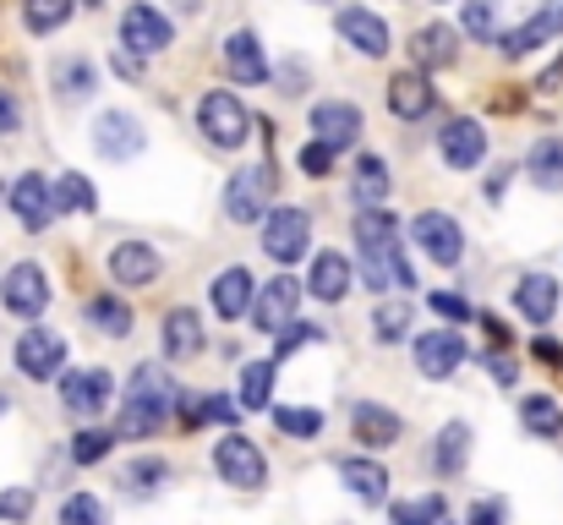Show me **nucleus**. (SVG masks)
<instances>
[{"label":"nucleus","mask_w":563,"mask_h":525,"mask_svg":"<svg viewBox=\"0 0 563 525\" xmlns=\"http://www.w3.org/2000/svg\"><path fill=\"white\" fill-rule=\"evenodd\" d=\"M482 329H487V340H493V346H509V329H504V324H498L493 313L482 318Z\"/></svg>","instance_id":"nucleus-57"},{"label":"nucleus","mask_w":563,"mask_h":525,"mask_svg":"<svg viewBox=\"0 0 563 525\" xmlns=\"http://www.w3.org/2000/svg\"><path fill=\"white\" fill-rule=\"evenodd\" d=\"M0 307H5L11 318L38 324V318L49 313V274H44V263H33V258L11 263L5 280H0Z\"/></svg>","instance_id":"nucleus-6"},{"label":"nucleus","mask_w":563,"mask_h":525,"mask_svg":"<svg viewBox=\"0 0 563 525\" xmlns=\"http://www.w3.org/2000/svg\"><path fill=\"white\" fill-rule=\"evenodd\" d=\"M410 61H416V72H443V66H454V61H460V33H454L449 22H427V28H416V39H410Z\"/></svg>","instance_id":"nucleus-29"},{"label":"nucleus","mask_w":563,"mask_h":525,"mask_svg":"<svg viewBox=\"0 0 563 525\" xmlns=\"http://www.w3.org/2000/svg\"><path fill=\"white\" fill-rule=\"evenodd\" d=\"M170 44H176V28H170L165 11H154L143 0L121 11V50H132L137 61H148V55H165Z\"/></svg>","instance_id":"nucleus-13"},{"label":"nucleus","mask_w":563,"mask_h":525,"mask_svg":"<svg viewBox=\"0 0 563 525\" xmlns=\"http://www.w3.org/2000/svg\"><path fill=\"white\" fill-rule=\"evenodd\" d=\"M351 285H356V263H351L345 252L323 247V252L307 263V296H318L323 307H340V302L351 296Z\"/></svg>","instance_id":"nucleus-18"},{"label":"nucleus","mask_w":563,"mask_h":525,"mask_svg":"<svg viewBox=\"0 0 563 525\" xmlns=\"http://www.w3.org/2000/svg\"><path fill=\"white\" fill-rule=\"evenodd\" d=\"M334 28H340V39L356 50V55H367V61H383L388 55V22L367 11V6H340V17H334Z\"/></svg>","instance_id":"nucleus-21"},{"label":"nucleus","mask_w":563,"mask_h":525,"mask_svg":"<svg viewBox=\"0 0 563 525\" xmlns=\"http://www.w3.org/2000/svg\"><path fill=\"white\" fill-rule=\"evenodd\" d=\"M55 214H99V192H93V181L77 175V171L55 175Z\"/></svg>","instance_id":"nucleus-39"},{"label":"nucleus","mask_w":563,"mask_h":525,"mask_svg":"<svg viewBox=\"0 0 563 525\" xmlns=\"http://www.w3.org/2000/svg\"><path fill=\"white\" fill-rule=\"evenodd\" d=\"M252 127H257V116L230 94V88H208L202 99H197V132H202V143L208 149H246V138H252Z\"/></svg>","instance_id":"nucleus-3"},{"label":"nucleus","mask_w":563,"mask_h":525,"mask_svg":"<svg viewBox=\"0 0 563 525\" xmlns=\"http://www.w3.org/2000/svg\"><path fill=\"white\" fill-rule=\"evenodd\" d=\"M93 149H99V160H115V165L137 160V154H143V121H137L132 110H99V121H93Z\"/></svg>","instance_id":"nucleus-17"},{"label":"nucleus","mask_w":563,"mask_h":525,"mask_svg":"<svg viewBox=\"0 0 563 525\" xmlns=\"http://www.w3.org/2000/svg\"><path fill=\"white\" fill-rule=\"evenodd\" d=\"M388 192H394V175L383 165V154H362V160H356V181H351L356 208H377Z\"/></svg>","instance_id":"nucleus-37"},{"label":"nucleus","mask_w":563,"mask_h":525,"mask_svg":"<svg viewBox=\"0 0 563 525\" xmlns=\"http://www.w3.org/2000/svg\"><path fill=\"white\" fill-rule=\"evenodd\" d=\"M416 372L421 378H432V383H443V378H454L460 367H465V340L454 335V329H427V335H416Z\"/></svg>","instance_id":"nucleus-19"},{"label":"nucleus","mask_w":563,"mask_h":525,"mask_svg":"<svg viewBox=\"0 0 563 525\" xmlns=\"http://www.w3.org/2000/svg\"><path fill=\"white\" fill-rule=\"evenodd\" d=\"M208 307H213L224 324L252 318V307H257V285H252V274H246L241 263L224 269V274H213V285H208Z\"/></svg>","instance_id":"nucleus-26"},{"label":"nucleus","mask_w":563,"mask_h":525,"mask_svg":"<svg viewBox=\"0 0 563 525\" xmlns=\"http://www.w3.org/2000/svg\"><path fill=\"white\" fill-rule=\"evenodd\" d=\"M104 269H110V280H115L121 291H143V285H154V280L165 274V263H159V252H154L148 241H121Z\"/></svg>","instance_id":"nucleus-24"},{"label":"nucleus","mask_w":563,"mask_h":525,"mask_svg":"<svg viewBox=\"0 0 563 525\" xmlns=\"http://www.w3.org/2000/svg\"><path fill=\"white\" fill-rule=\"evenodd\" d=\"M498 11H504V0H465V33L493 44L498 39Z\"/></svg>","instance_id":"nucleus-45"},{"label":"nucleus","mask_w":563,"mask_h":525,"mask_svg":"<svg viewBox=\"0 0 563 525\" xmlns=\"http://www.w3.org/2000/svg\"><path fill=\"white\" fill-rule=\"evenodd\" d=\"M5 208H11V219H16L27 236H38V230H49V219H60V214H55V186L38 171H22L5 186Z\"/></svg>","instance_id":"nucleus-10"},{"label":"nucleus","mask_w":563,"mask_h":525,"mask_svg":"<svg viewBox=\"0 0 563 525\" xmlns=\"http://www.w3.org/2000/svg\"><path fill=\"white\" fill-rule=\"evenodd\" d=\"M224 72H230V83H241V88H263L268 77H274V66H268V55H263V39L252 33V28H235V33H224Z\"/></svg>","instance_id":"nucleus-16"},{"label":"nucleus","mask_w":563,"mask_h":525,"mask_svg":"<svg viewBox=\"0 0 563 525\" xmlns=\"http://www.w3.org/2000/svg\"><path fill=\"white\" fill-rule=\"evenodd\" d=\"M471 525H509V504L504 499H476L471 504Z\"/></svg>","instance_id":"nucleus-51"},{"label":"nucleus","mask_w":563,"mask_h":525,"mask_svg":"<svg viewBox=\"0 0 563 525\" xmlns=\"http://www.w3.org/2000/svg\"><path fill=\"white\" fill-rule=\"evenodd\" d=\"M110 449H115V433L110 427H82L71 438V466H99Z\"/></svg>","instance_id":"nucleus-44"},{"label":"nucleus","mask_w":563,"mask_h":525,"mask_svg":"<svg viewBox=\"0 0 563 525\" xmlns=\"http://www.w3.org/2000/svg\"><path fill=\"white\" fill-rule=\"evenodd\" d=\"M77 6H82V0H22V28H27L33 39H49V33H60V28L71 22Z\"/></svg>","instance_id":"nucleus-38"},{"label":"nucleus","mask_w":563,"mask_h":525,"mask_svg":"<svg viewBox=\"0 0 563 525\" xmlns=\"http://www.w3.org/2000/svg\"><path fill=\"white\" fill-rule=\"evenodd\" d=\"M410 313H416V307H405V302H383L373 313V335L383 346H399V340L410 335Z\"/></svg>","instance_id":"nucleus-43"},{"label":"nucleus","mask_w":563,"mask_h":525,"mask_svg":"<svg viewBox=\"0 0 563 525\" xmlns=\"http://www.w3.org/2000/svg\"><path fill=\"white\" fill-rule=\"evenodd\" d=\"M11 361H16L22 378L55 383V378H66V340H60L55 329H27V335L11 346Z\"/></svg>","instance_id":"nucleus-14"},{"label":"nucleus","mask_w":563,"mask_h":525,"mask_svg":"<svg viewBox=\"0 0 563 525\" xmlns=\"http://www.w3.org/2000/svg\"><path fill=\"white\" fill-rule=\"evenodd\" d=\"M274 383H279V361H252L241 367V411H274Z\"/></svg>","instance_id":"nucleus-36"},{"label":"nucleus","mask_w":563,"mask_h":525,"mask_svg":"<svg viewBox=\"0 0 563 525\" xmlns=\"http://www.w3.org/2000/svg\"><path fill=\"white\" fill-rule=\"evenodd\" d=\"M351 241H356V274L367 291H416V274L405 263V241H399V219L388 208H356L351 219Z\"/></svg>","instance_id":"nucleus-1"},{"label":"nucleus","mask_w":563,"mask_h":525,"mask_svg":"<svg viewBox=\"0 0 563 525\" xmlns=\"http://www.w3.org/2000/svg\"><path fill=\"white\" fill-rule=\"evenodd\" d=\"M388 521H394V525H443V521H449V499H443V493H416V499H399V504H388Z\"/></svg>","instance_id":"nucleus-40"},{"label":"nucleus","mask_w":563,"mask_h":525,"mask_svg":"<svg viewBox=\"0 0 563 525\" xmlns=\"http://www.w3.org/2000/svg\"><path fill=\"white\" fill-rule=\"evenodd\" d=\"M340 482H345V493H351L362 510L388 504V471L377 466L373 455H345V460H340Z\"/></svg>","instance_id":"nucleus-28"},{"label":"nucleus","mask_w":563,"mask_h":525,"mask_svg":"<svg viewBox=\"0 0 563 525\" xmlns=\"http://www.w3.org/2000/svg\"><path fill=\"white\" fill-rule=\"evenodd\" d=\"M410 236H416V247H421L438 269H454V263L465 258V230H460V219L443 214V208H421V214L410 219Z\"/></svg>","instance_id":"nucleus-11"},{"label":"nucleus","mask_w":563,"mask_h":525,"mask_svg":"<svg viewBox=\"0 0 563 525\" xmlns=\"http://www.w3.org/2000/svg\"><path fill=\"white\" fill-rule=\"evenodd\" d=\"M351 433H356L362 449H394L405 438V416L388 411V405H377V400H356L351 405Z\"/></svg>","instance_id":"nucleus-22"},{"label":"nucleus","mask_w":563,"mask_h":525,"mask_svg":"<svg viewBox=\"0 0 563 525\" xmlns=\"http://www.w3.org/2000/svg\"><path fill=\"white\" fill-rule=\"evenodd\" d=\"M176 11H187V17H197V11H202V0H176Z\"/></svg>","instance_id":"nucleus-58"},{"label":"nucleus","mask_w":563,"mask_h":525,"mask_svg":"<svg viewBox=\"0 0 563 525\" xmlns=\"http://www.w3.org/2000/svg\"><path fill=\"white\" fill-rule=\"evenodd\" d=\"M274 83H279V94L296 99V94L307 88V72H301V66H274Z\"/></svg>","instance_id":"nucleus-53"},{"label":"nucleus","mask_w":563,"mask_h":525,"mask_svg":"<svg viewBox=\"0 0 563 525\" xmlns=\"http://www.w3.org/2000/svg\"><path fill=\"white\" fill-rule=\"evenodd\" d=\"M176 405H181V389H176V378H170L159 361H143V367L132 372L126 394H121L115 438H132V444L154 438V433L170 422V411H176Z\"/></svg>","instance_id":"nucleus-2"},{"label":"nucleus","mask_w":563,"mask_h":525,"mask_svg":"<svg viewBox=\"0 0 563 525\" xmlns=\"http://www.w3.org/2000/svg\"><path fill=\"white\" fill-rule=\"evenodd\" d=\"M559 83H563V55L548 66V72H542V77H537V88H542V94H559Z\"/></svg>","instance_id":"nucleus-56"},{"label":"nucleus","mask_w":563,"mask_h":525,"mask_svg":"<svg viewBox=\"0 0 563 525\" xmlns=\"http://www.w3.org/2000/svg\"><path fill=\"white\" fill-rule=\"evenodd\" d=\"M559 307H563V291L553 274H520V280H515V313H520L526 324L548 329V324L559 318Z\"/></svg>","instance_id":"nucleus-25"},{"label":"nucleus","mask_w":563,"mask_h":525,"mask_svg":"<svg viewBox=\"0 0 563 525\" xmlns=\"http://www.w3.org/2000/svg\"><path fill=\"white\" fill-rule=\"evenodd\" d=\"M5 411H11V394H0V416H5Z\"/></svg>","instance_id":"nucleus-59"},{"label":"nucleus","mask_w":563,"mask_h":525,"mask_svg":"<svg viewBox=\"0 0 563 525\" xmlns=\"http://www.w3.org/2000/svg\"><path fill=\"white\" fill-rule=\"evenodd\" d=\"M531 350H537V361H548V367H563V346H559V340L537 335V346H531Z\"/></svg>","instance_id":"nucleus-54"},{"label":"nucleus","mask_w":563,"mask_h":525,"mask_svg":"<svg viewBox=\"0 0 563 525\" xmlns=\"http://www.w3.org/2000/svg\"><path fill=\"white\" fill-rule=\"evenodd\" d=\"M27 515H33V493H27V488H5V493H0V521H27Z\"/></svg>","instance_id":"nucleus-49"},{"label":"nucleus","mask_w":563,"mask_h":525,"mask_svg":"<svg viewBox=\"0 0 563 525\" xmlns=\"http://www.w3.org/2000/svg\"><path fill=\"white\" fill-rule=\"evenodd\" d=\"M143 66H148V61H137L132 50H121V55H115V72H121V77H132V83L143 77Z\"/></svg>","instance_id":"nucleus-55"},{"label":"nucleus","mask_w":563,"mask_h":525,"mask_svg":"<svg viewBox=\"0 0 563 525\" xmlns=\"http://www.w3.org/2000/svg\"><path fill=\"white\" fill-rule=\"evenodd\" d=\"M274 427L285 438H296V444H312V438H323V411H312V405H274Z\"/></svg>","instance_id":"nucleus-41"},{"label":"nucleus","mask_w":563,"mask_h":525,"mask_svg":"<svg viewBox=\"0 0 563 525\" xmlns=\"http://www.w3.org/2000/svg\"><path fill=\"white\" fill-rule=\"evenodd\" d=\"M274 203V165H246L224 181V219L230 225H263Z\"/></svg>","instance_id":"nucleus-5"},{"label":"nucleus","mask_w":563,"mask_h":525,"mask_svg":"<svg viewBox=\"0 0 563 525\" xmlns=\"http://www.w3.org/2000/svg\"><path fill=\"white\" fill-rule=\"evenodd\" d=\"M55 525H110V504H104L99 493H71V499L60 504Z\"/></svg>","instance_id":"nucleus-42"},{"label":"nucleus","mask_w":563,"mask_h":525,"mask_svg":"<svg viewBox=\"0 0 563 525\" xmlns=\"http://www.w3.org/2000/svg\"><path fill=\"white\" fill-rule=\"evenodd\" d=\"M22 132V105L11 99V88H0V138H16Z\"/></svg>","instance_id":"nucleus-52"},{"label":"nucleus","mask_w":563,"mask_h":525,"mask_svg":"<svg viewBox=\"0 0 563 525\" xmlns=\"http://www.w3.org/2000/svg\"><path fill=\"white\" fill-rule=\"evenodd\" d=\"M307 241H312V214L307 208H274L263 219V258L279 263V274L307 258Z\"/></svg>","instance_id":"nucleus-7"},{"label":"nucleus","mask_w":563,"mask_h":525,"mask_svg":"<svg viewBox=\"0 0 563 525\" xmlns=\"http://www.w3.org/2000/svg\"><path fill=\"white\" fill-rule=\"evenodd\" d=\"M213 471H219V482L235 488V493H263V488H268V455H263L246 433H224V438L213 444Z\"/></svg>","instance_id":"nucleus-4"},{"label":"nucleus","mask_w":563,"mask_h":525,"mask_svg":"<svg viewBox=\"0 0 563 525\" xmlns=\"http://www.w3.org/2000/svg\"><path fill=\"white\" fill-rule=\"evenodd\" d=\"M82 318H88V329H99L104 340H126L132 335V307L121 302V296H88V307H82Z\"/></svg>","instance_id":"nucleus-34"},{"label":"nucleus","mask_w":563,"mask_h":525,"mask_svg":"<svg viewBox=\"0 0 563 525\" xmlns=\"http://www.w3.org/2000/svg\"><path fill=\"white\" fill-rule=\"evenodd\" d=\"M427 307H432L443 324H471V318H476V307H471L460 291H432V296H427Z\"/></svg>","instance_id":"nucleus-47"},{"label":"nucleus","mask_w":563,"mask_h":525,"mask_svg":"<svg viewBox=\"0 0 563 525\" xmlns=\"http://www.w3.org/2000/svg\"><path fill=\"white\" fill-rule=\"evenodd\" d=\"M49 88H55L60 105H82V99L99 88V66H93L88 55H60V61L49 66Z\"/></svg>","instance_id":"nucleus-30"},{"label":"nucleus","mask_w":563,"mask_h":525,"mask_svg":"<svg viewBox=\"0 0 563 525\" xmlns=\"http://www.w3.org/2000/svg\"><path fill=\"white\" fill-rule=\"evenodd\" d=\"M438 6H443V0H438Z\"/></svg>","instance_id":"nucleus-60"},{"label":"nucleus","mask_w":563,"mask_h":525,"mask_svg":"<svg viewBox=\"0 0 563 525\" xmlns=\"http://www.w3.org/2000/svg\"><path fill=\"white\" fill-rule=\"evenodd\" d=\"M296 165H301V175H312V181H323V175L334 171V149H323V143H307Z\"/></svg>","instance_id":"nucleus-48"},{"label":"nucleus","mask_w":563,"mask_h":525,"mask_svg":"<svg viewBox=\"0 0 563 525\" xmlns=\"http://www.w3.org/2000/svg\"><path fill=\"white\" fill-rule=\"evenodd\" d=\"M323 340H329V335H323L318 324H290V329L274 340V361H290L301 346H323Z\"/></svg>","instance_id":"nucleus-46"},{"label":"nucleus","mask_w":563,"mask_h":525,"mask_svg":"<svg viewBox=\"0 0 563 525\" xmlns=\"http://www.w3.org/2000/svg\"><path fill=\"white\" fill-rule=\"evenodd\" d=\"M482 367H487L504 389H515V383H520V361H515V356H504V350H487V356H482Z\"/></svg>","instance_id":"nucleus-50"},{"label":"nucleus","mask_w":563,"mask_h":525,"mask_svg":"<svg viewBox=\"0 0 563 525\" xmlns=\"http://www.w3.org/2000/svg\"><path fill=\"white\" fill-rule=\"evenodd\" d=\"M438 110V88L427 83V72H394L388 77V116L394 121H427Z\"/></svg>","instance_id":"nucleus-23"},{"label":"nucleus","mask_w":563,"mask_h":525,"mask_svg":"<svg viewBox=\"0 0 563 525\" xmlns=\"http://www.w3.org/2000/svg\"><path fill=\"white\" fill-rule=\"evenodd\" d=\"M465 466H471V422L438 427V438H432V471H438L443 482H454Z\"/></svg>","instance_id":"nucleus-31"},{"label":"nucleus","mask_w":563,"mask_h":525,"mask_svg":"<svg viewBox=\"0 0 563 525\" xmlns=\"http://www.w3.org/2000/svg\"><path fill=\"white\" fill-rule=\"evenodd\" d=\"M110 400H115V372L110 367H66V378H60V405L71 411V416H104L110 411Z\"/></svg>","instance_id":"nucleus-9"},{"label":"nucleus","mask_w":563,"mask_h":525,"mask_svg":"<svg viewBox=\"0 0 563 525\" xmlns=\"http://www.w3.org/2000/svg\"><path fill=\"white\" fill-rule=\"evenodd\" d=\"M526 175L542 192H563V138H537L526 154Z\"/></svg>","instance_id":"nucleus-35"},{"label":"nucleus","mask_w":563,"mask_h":525,"mask_svg":"<svg viewBox=\"0 0 563 525\" xmlns=\"http://www.w3.org/2000/svg\"><path fill=\"white\" fill-rule=\"evenodd\" d=\"M438 160L449 171H476L487 160V132L476 116H449L443 132H438Z\"/></svg>","instance_id":"nucleus-15"},{"label":"nucleus","mask_w":563,"mask_h":525,"mask_svg":"<svg viewBox=\"0 0 563 525\" xmlns=\"http://www.w3.org/2000/svg\"><path fill=\"white\" fill-rule=\"evenodd\" d=\"M520 427L531 433V438H542V444H559L563 438V405L553 394H520Z\"/></svg>","instance_id":"nucleus-33"},{"label":"nucleus","mask_w":563,"mask_h":525,"mask_svg":"<svg viewBox=\"0 0 563 525\" xmlns=\"http://www.w3.org/2000/svg\"><path fill=\"white\" fill-rule=\"evenodd\" d=\"M159 350H165L170 361H191V356L208 350V329H202L197 307H170V313H165V324H159Z\"/></svg>","instance_id":"nucleus-27"},{"label":"nucleus","mask_w":563,"mask_h":525,"mask_svg":"<svg viewBox=\"0 0 563 525\" xmlns=\"http://www.w3.org/2000/svg\"><path fill=\"white\" fill-rule=\"evenodd\" d=\"M563 33V0L553 6H542V11H531L520 28H509L504 39H498V50H504V61H526V55H537L548 39H559Z\"/></svg>","instance_id":"nucleus-20"},{"label":"nucleus","mask_w":563,"mask_h":525,"mask_svg":"<svg viewBox=\"0 0 563 525\" xmlns=\"http://www.w3.org/2000/svg\"><path fill=\"white\" fill-rule=\"evenodd\" d=\"M307 127H312V143H323V149H351V143H362V132H367V116H362V105H351V99H318L312 110H307Z\"/></svg>","instance_id":"nucleus-8"},{"label":"nucleus","mask_w":563,"mask_h":525,"mask_svg":"<svg viewBox=\"0 0 563 525\" xmlns=\"http://www.w3.org/2000/svg\"><path fill=\"white\" fill-rule=\"evenodd\" d=\"M301 296H307V285H301L296 274H274V280H268V285L257 291V307H252V329H257V335H285L290 324H301V318H296Z\"/></svg>","instance_id":"nucleus-12"},{"label":"nucleus","mask_w":563,"mask_h":525,"mask_svg":"<svg viewBox=\"0 0 563 525\" xmlns=\"http://www.w3.org/2000/svg\"><path fill=\"white\" fill-rule=\"evenodd\" d=\"M165 482H170V460L165 455H137V460L121 466V493L126 499H159Z\"/></svg>","instance_id":"nucleus-32"}]
</instances>
